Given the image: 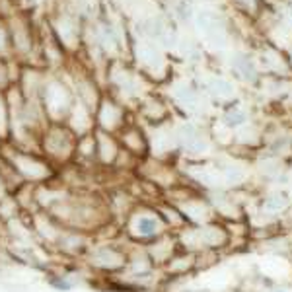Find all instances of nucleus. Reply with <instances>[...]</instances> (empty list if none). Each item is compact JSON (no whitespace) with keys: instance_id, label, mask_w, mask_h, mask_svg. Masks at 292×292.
<instances>
[{"instance_id":"obj_4","label":"nucleus","mask_w":292,"mask_h":292,"mask_svg":"<svg viewBox=\"0 0 292 292\" xmlns=\"http://www.w3.org/2000/svg\"><path fill=\"white\" fill-rule=\"evenodd\" d=\"M125 232L133 238V240H152L160 238V234L164 232V220L162 216H158L154 212H146V210H129L127 220H125Z\"/></svg>"},{"instance_id":"obj_12","label":"nucleus","mask_w":292,"mask_h":292,"mask_svg":"<svg viewBox=\"0 0 292 292\" xmlns=\"http://www.w3.org/2000/svg\"><path fill=\"white\" fill-rule=\"evenodd\" d=\"M18 2H22L23 6H27V8H29V6H35V4H39L41 0H18Z\"/></svg>"},{"instance_id":"obj_11","label":"nucleus","mask_w":292,"mask_h":292,"mask_svg":"<svg viewBox=\"0 0 292 292\" xmlns=\"http://www.w3.org/2000/svg\"><path fill=\"white\" fill-rule=\"evenodd\" d=\"M12 47V37H10V29L4 25V23H0V53H4L6 49H10Z\"/></svg>"},{"instance_id":"obj_9","label":"nucleus","mask_w":292,"mask_h":292,"mask_svg":"<svg viewBox=\"0 0 292 292\" xmlns=\"http://www.w3.org/2000/svg\"><path fill=\"white\" fill-rule=\"evenodd\" d=\"M49 283H51V287H55L57 291L61 292H68L76 287V283L70 281L68 275H51V281Z\"/></svg>"},{"instance_id":"obj_6","label":"nucleus","mask_w":292,"mask_h":292,"mask_svg":"<svg viewBox=\"0 0 292 292\" xmlns=\"http://www.w3.org/2000/svg\"><path fill=\"white\" fill-rule=\"evenodd\" d=\"M96 119L99 125V131L111 133L115 129H123L125 127V111L119 103H115L109 97L99 99L97 107H96Z\"/></svg>"},{"instance_id":"obj_5","label":"nucleus","mask_w":292,"mask_h":292,"mask_svg":"<svg viewBox=\"0 0 292 292\" xmlns=\"http://www.w3.org/2000/svg\"><path fill=\"white\" fill-rule=\"evenodd\" d=\"M86 261L92 269L103 271V273H115L127 267V253L113 244H99L90 246L86 251Z\"/></svg>"},{"instance_id":"obj_3","label":"nucleus","mask_w":292,"mask_h":292,"mask_svg":"<svg viewBox=\"0 0 292 292\" xmlns=\"http://www.w3.org/2000/svg\"><path fill=\"white\" fill-rule=\"evenodd\" d=\"M41 97H43L45 117H51V123H63V119L70 115L76 103L70 90L59 80L45 82L41 88Z\"/></svg>"},{"instance_id":"obj_1","label":"nucleus","mask_w":292,"mask_h":292,"mask_svg":"<svg viewBox=\"0 0 292 292\" xmlns=\"http://www.w3.org/2000/svg\"><path fill=\"white\" fill-rule=\"evenodd\" d=\"M78 136L63 123H51L41 136V150L49 162H68L76 154Z\"/></svg>"},{"instance_id":"obj_10","label":"nucleus","mask_w":292,"mask_h":292,"mask_svg":"<svg viewBox=\"0 0 292 292\" xmlns=\"http://www.w3.org/2000/svg\"><path fill=\"white\" fill-rule=\"evenodd\" d=\"M8 125H10V107H8V101L0 96V131L2 135L8 133Z\"/></svg>"},{"instance_id":"obj_8","label":"nucleus","mask_w":292,"mask_h":292,"mask_svg":"<svg viewBox=\"0 0 292 292\" xmlns=\"http://www.w3.org/2000/svg\"><path fill=\"white\" fill-rule=\"evenodd\" d=\"M10 37H12V47L18 51V53H29L31 51V33H29V27L27 23L18 22L12 29H10Z\"/></svg>"},{"instance_id":"obj_7","label":"nucleus","mask_w":292,"mask_h":292,"mask_svg":"<svg viewBox=\"0 0 292 292\" xmlns=\"http://www.w3.org/2000/svg\"><path fill=\"white\" fill-rule=\"evenodd\" d=\"M121 144H123L125 152H129V154H144V150H146V142L142 138V133L133 127L121 129Z\"/></svg>"},{"instance_id":"obj_2","label":"nucleus","mask_w":292,"mask_h":292,"mask_svg":"<svg viewBox=\"0 0 292 292\" xmlns=\"http://www.w3.org/2000/svg\"><path fill=\"white\" fill-rule=\"evenodd\" d=\"M8 168H12V172L20 176L27 185H43L53 176L49 160H43L35 152L20 148L14 150V156H8Z\"/></svg>"}]
</instances>
